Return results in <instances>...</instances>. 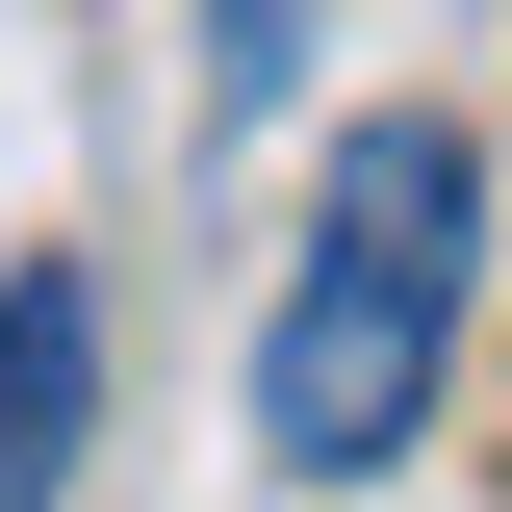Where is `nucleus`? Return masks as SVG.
Listing matches in <instances>:
<instances>
[{"instance_id": "nucleus-1", "label": "nucleus", "mask_w": 512, "mask_h": 512, "mask_svg": "<svg viewBox=\"0 0 512 512\" xmlns=\"http://www.w3.org/2000/svg\"><path fill=\"white\" fill-rule=\"evenodd\" d=\"M461 282H487V154H461L436 103L333 128L308 256H282V308H256V461H282V487H384V461L436 436Z\"/></svg>"}, {"instance_id": "nucleus-2", "label": "nucleus", "mask_w": 512, "mask_h": 512, "mask_svg": "<svg viewBox=\"0 0 512 512\" xmlns=\"http://www.w3.org/2000/svg\"><path fill=\"white\" fill-rule=\"evenodd\" d=\"M77 436H103V282L26 256V282H0V512H52Z\"/></svg>"}, {"instance_id": "nucleus-3", "label": "nucleus", "mask_w": 512, "mask_h": 512, "mask_svg": "<svg viewBox=\"0 0 512 512\" xmlns=\"http://www.w3.org/2000/svg\"><path fill=\"white\" fill-rule=\"evenodd\" d=\"M282 26H308V0H231V26H205V103H231V128L282 103Z\"/></svg>"}]
</instances>
